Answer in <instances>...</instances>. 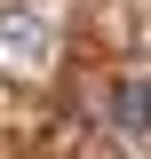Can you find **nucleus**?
Wrapping results in <instances>:
<instances>
[{"label": "nucleus", "instance_id": "obj_1", "mask_svg": "<svg viewBox=\"0 0 151 159\" xmlns=\"http://www.w3.org/2000/svg\"><path fill=\"white\" fill-rule=\"evenodd\" d=\"M103 119H112L127 143H143V135H151V80H143V72L112 80V96H103Z\"/></svg>", "mask_w": 151, "mask_h": 159}]
</instances>
